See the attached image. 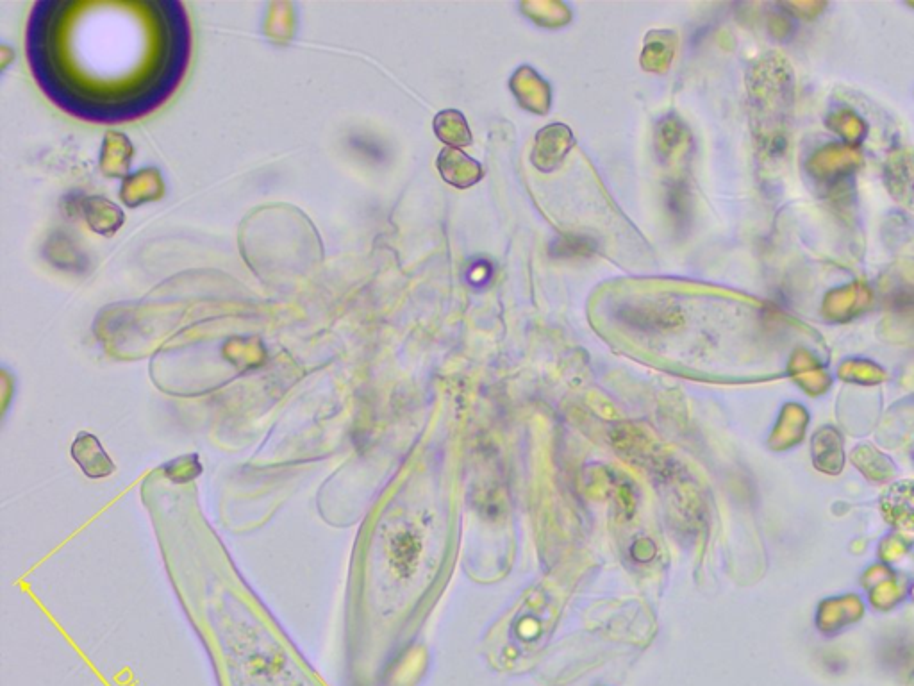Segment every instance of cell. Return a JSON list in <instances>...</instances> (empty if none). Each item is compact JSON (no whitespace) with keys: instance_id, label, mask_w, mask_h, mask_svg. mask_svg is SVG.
I'll list each match as a JSON object with an SVG mask.
<instances>
[{"instance_id":"cell-2","label":"cell","mask_w":914,"mask_h":686,"mask_svg":"<svg viewBox=\"0 0 914 686\" xmlns=\"http://www.w3.org/2000/svg\"><path fill=\"white\" fill-rule=\"evenodd\" d=\"M72 456L88 477H106L115 470L113 461L109 460L99 440L92 435H79L72 447Z\"/></svg>"},{"instance_id":"cell-1","label":"cell","mask_w":914,"mask_h":686,"mask_svg":"<svg viewBox=\"0 0 914 686\" xmlns=\"http://www.w3.org/2000/svg\"><path fill=\"white\" fill-rule=\"evenodd\" d=\"M25 42L50 101L102 124L158 109L183 81L192 54L188 15L170 0L38 2Z\"/></svg>"}]
</instances>
